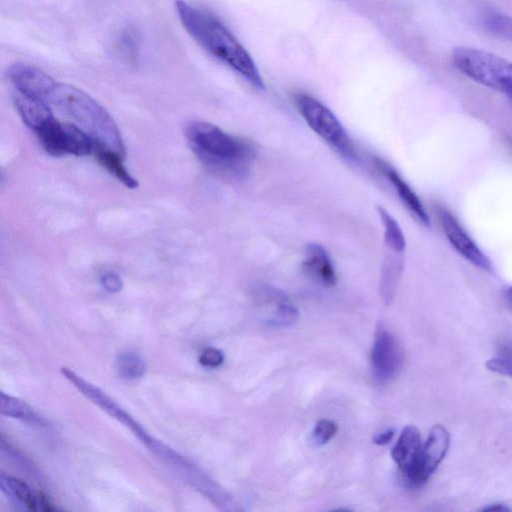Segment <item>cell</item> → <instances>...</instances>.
Instances as JSON below:
<instances>
[{"label": "cell", "instance_id": "1", "mask_svg": "<svg viewBox=\"0 0 512 512\" xmlns=\"http://www.w3.org/2000/svg\"><path fill=\"white\" fill-rule=\"evenodd\" d=\"M176 10L183 27L199 45L231 67L255 89H266L251 55L219 20L182 0L176 2Z\"/></svg>", "mask_w": 512, "mask_h": 512}, {"label": "cell", "instance_id": "2", "mask_svg": "<svg viewBox=\"0 0 512 512\" xmlns=\"http://www.w3.org/2000/svg\"><path fill=\"white\" fill-rule=\"evenodd\" d=\"M186 138L197 158L213 171L230 176L245 173L256 157V148L245 138L220 127L193 121L186 127Z\"/></svg>", "mask_w": 512, "mask_h": 512}, {"label": "cell", "instance_id": "3", "mask_svg": "<svg viewBox=\"0 0 512 512\" xmlns=\"http://www.w3.org/2000/svg\"><path fill=\"white\" fill-rule=\"evenodd\" d=\"M49 103L71 118L95 143L126 155L125 145L116 123L90 95L73 85L57 83Z\"/></svg>", "mask_w": 512, "mask_h": 512}, {"label": "cell", "instance_id": "4", "mask_svg": "<svg viewBox=\"0 0 512 512\" xmlns=\"http://www.w3.org/2000/svg\"><path fill=\"white\" fill-rule=\"evenodd\" d=\"M295 106L309 128L336 152L349 160L357 159V151L346 129L336 115L314 96L298 92Z\"/></svg>", "mask_w": 512, "mask_h": 512}, {"label": "cell", "instance_id": "5", "mask_svg": "<svg viewBox=\"0 0 512 512\" xmlns=\"http://www.w3.org/2000/svg\"><path fill=\"white\" fill-rule=\"evenodd\" d=\"M454 66L473 81L501 91L512 81V62L493 53L459 47L453 51Z\"/></svg>", "mask_w": 512, "mask_h": 512}, {"label": "cell", "instance_id": "6", "mask_svg": "<svg viewBox=\"0 0 512 512\" xmlns=\"http://www.w3.org/2000/svg\"><path fill=\"white\" fill-rule=\"evenodd\" d=\"M61 373L83 396L127 427L148 449L158 455L165 444L151 436L145 428L99 387L73 370L62 367Z\"/></svg>", "mask_w": 512, "mask_h": 512}, {"label": "cell", "instance_id": "7", "mask_svg": "<svg viewBox=\"0 0 512 512\" xmlns=\"http://www.w3.org/2000/svg\"><path fill=\"white\" fill-rule=\"evenodd\" d=\"M42 148L50 155L88 156L93 153L94 140L79 126L51 119L34 131Z\"/></svg>", "mask_w": 512, "mask_h": 512}, {"label": "cell", "instance_id": "8", "mask_svg": "<svg viewBox=\"0 0 512 512\" xmlns=\"http://www.w3.org/2000/svg\"><path fill=\"white\" fill-rule=\"evenodd\" d=\"M450 446V434L440 425H434L422 445L418 461L406 476L414 485L424 484L445 458Z\"/></svg>", "mask_w": 512, "mask_h": 512}, {"label": "cell", "instance_id": "9", "mask_svg": "<svg viewBox=\"0 0 512 512\" xmlns=\"http://www.w3.org/2000/svg\"><path fill=\"white\" fill-rule=\"evenodd\" d=\"M403 362L402 350L394 335L384 326L376 330L371 351L372 372L378 382L392 380L400 371Z\"/></svg>", "mask_w": 512, "mask_h": 512}, {"label": "cell", "instance_id": "10", "mask_svg": "<svg viewBox=\"0 0 512 512\" xmlns=\"http://www.w3.org/2000/svg\"><path fill=\"white\" fill-rule=\"evenodd\" d=\"M436 212L442 230L454 249L474 266L485 271H491L492 265L489 258L466 233L455 216L441 206L436 208Z\"/></svg>", "mask_w": 512, "mask_h": 512}, {"label": "cell", "instance_id": "11", "mask_svg": "<svg viewBox=\"0 0 512 512\" xmlns=\"http://www.w3.org/2000/svg\"><path fill=\"white\" fill-rule=\"evenodd\" d=\"M7 74L16 91L50 105V97L57 82L44 71L31 65L15 63L9 67Z\"/></svg>", "mask_w": 512, "mask_h": 512}, {"label": "cell", "instance_id": "12", "mask_svg": "<svg viewBox=\"0 0 512 512\" xmlns=\"http://www.w3.org/2000/svg\"><path fill=\"white\" fill-rule=\"evenodd\" d=\"M374 164L378 171L390 182L399 199L410 214L422 225H429V216L412 188L402 178L398 171L382 158L375 157Z\"/></svg>", "mask_w": 512, "mask_h": 512}, {"label": "cell", "instance_id": "13", "mask_svg": "<svg viewBox=\"0 0 512 512\" xmlns=\"http://www.w3.org/2000/svg\"><path fill=\"white\" fill-rule=\"evenodd\" d=\"M303 269L323 285L333 287L337 283V273L326 249L318 243H309L304 250Z\"/></svg>", "mask_w": 512, "mask_h": 512}, {"label": "cell", "instance_id": "14", "mask_svg": "<svg viewBox=\"0 0 512 512\" xmlns=\"http://www.w3.org/2000/svg\"><path fill=\"white\" fill-rule=\"evenodd\" d=\"M422 445L420 432L415 426H406L402 430L391 455L405 476L415 467Z\"/></svg>", "mask_w": 512, "mask_h": 512}, {"label": "cell", "instance_id": "15", "mask_svg": "<svg viewBox=\"0 0 512 512\" xmlns=\"http://www.w3.org/2000/svg\"><path fill=\"white\" fill-rule=\"evenodd\" d=\"M12 98L23 122L34 131L54 118L50 105L45 101L16 90L13 92Z\"/></svg>", "mask_w": 512, "mask_h": 512}, {"label": "cell", "instance_id": "16", "mask_svg": "<svg viewBox=\"0 0 512 512\" xmlns=\"http://www.w3.org/2000/svg\"><path fill=\"white\" fill-rule=\"evenodd\" d=\"M92 155L99 163V165L105 168L127 188L135 189L138 187L137 180L131 175L124 164L125 156L120 152L107 146L95 143Z\"/></svg>", "mask_w": 512, "mask_h": 512}, {"label": "cell", "instance_id": "17", "mask_svg": "<svg viewBox=\"0 0 512 512\" xmlns=\"http://www.w3.org/2000/svg\"><path fill=\"white\" fill-rule=\"evenodd\" d=\"M1 487L32 511L39 509L51 511L50 502L40 493H34L32 489L21 479L1 475Z\"/></svg>", "mask_w": 512, "mask_h": 512}, {"label": "cell", "instance_id": "18", "mask_svg": "<svg viewBox=\"0 0 512 512\" xmlns=\"http://www.w3.org/2000/svg\"><path fill=\"white\" fill-rule=\"evenodd\" d=\"M0 411L4 416L33 424H42L43 419L23 400L0 393Z\"/></svg>", "mask_w": 512, "mask_h": 512}, {"label": "cell", "instance_id": "19", "mask_svg": "<svg viewBox=\"0 0 512 512\" xmlns=\"http://www.w3.org/2000/svg\"><path fill=\"white\" fill-rule=\"evenodd\" d=\"M376 209L383 225L385 244L393 252H404L406 248V240L400 225L383 207L377 206Z\"/></svg>", "mask_w": 512, "mask_h": 512}, {"label": "cell", "instance_id": "20", "mask_svg": "<svg viewBox=\"0 0 512 512\" xmlns=\"http://www.w3.org/2000/svg\"><path fill=\"white\" fill-rule=\"evenodd\" d=\"M118 375L128 381L140 379L146 372V363L135 352L126 351L119 354L115 361Z\"/></svg>", "mask_w": 512, "mask_h": 512}, {"label": "cell", "instance_id": "21", "mask_svg": "<svg viewBox=\"0 0 512 512\" xmlns=\"http://www.w3.org/2000/svg\"><path fill=\"white\" fill-rule=\"evenodd\" d=\"M486 29L494 36L512 42V17L500 12H488L483 17Z\"/></svg>", "mask_w": 512, "mask_h": 512}, {"label": "cell", "instance_id": "22", "mask_svg": "<svg viewBox=\"0 0 512 512\" xmlns=\"http://www.w3.org/2000/svg\"><path fill=\"white\" fill-rule=\"evenodd\" d=\"M299 318L298 310L284 297L276 304L268 322L274 327H288L293 325Z\"/></svg>", "mask_w": 512, "mask_h": 512}, {"label": "cell", "instance_id": "23", "mask_svg": "<svg viewBox=\"0 0 512 512\" xmlns=\"http://www.w3.org/2000/svg\"><path fill=\"white\" fill-rule=\"evenodd\" d=\"M488 370L509 377L512 379V350L510 347L506 349L504 354H500L490 358L486 362Z\"/></svg>", "mask_w": 512, "mask_h": 512}, {"label": "cell", "instance_id": "24", "mask_svg": "<svg viewBox=\"0 0 512 512\" xmlns=\"http://www.w3.org/2000/svg\"><path fill=\"white\" fill-rule=\"evenodd\" d=\"M338 427L334 421L319 420L314 428L313 437L317 444L323 445L331 440L337 433Z\"/></svg>", "mask_w": 512, "mask_h": 512}, {"label": "cell", "instance_id": "25", "mask_svg": "<svg viewBox=\"0 0 512 512\" xmlns=\"http://www.w3.org/2000/svg\"><path fill=\"white\" fill-rule=\"evenodd\" d=\"M224 361L223 353L214 347H206L202 350L199 356V362L201 365L209 368H216L220 366Z\"/></svg>", "mask_w": 512, "mask_h": 512}, {"label": "cell", "instance_id": "26", "mask_svg": "<svg viewBox=\"0 0 512 512\" xmlns=\"http://www.w3.org/2000/svg\"><path fill=\"white\" fill-rule=\"evenodd\" d=\"M100 282L103 288L111 293H117L123 287L122 279L115 272H106L101 276Z\"/></svg>", "mask_w": 512, "mask_h": 512}, {"label": "cell", "instance_id": "27", "mask_svg": "<svg viewBox=\"0 0 512 512\" xmlns=\"http://www.w3.org/2000/svg\"><path fill=\"white\" fill-rule=\"evenodd\" d=\"M394 436V430L393 429H386L385 431H382L380 433H377L373 437V442L377 445H385L388 442L391 441V439Z\"/></svg>", "mask_w": 512, "mask_h": 512}, {"label": "cell", "instance_id": "28", "mask_svg": "<svg viewBox=\"0 0 512 512\" xmlns=\"http://www.w3.org/2000/svg\"><path fill=\"white\" fill-rule=\"evenodd\" d=\"M511 508H509L508 506H506L505 504L503 503H491L489 505H486L485 507L481 508V511H497V512H506V511H510Z\"/></svg>", "mask_w": 512, "mask_h": 512}, {"label": "cell", "instance_id": "29", "mask_svg": "<svg viewBox=\"0 0 512 512\" xmlns=\"http://www.w3.org/2000/svg\"><path fill=\"white\" fill-rule=\"evenodd\" d=\"M504 298L507 305L512 309V286L506 289Z\"/></svg>", "mask_w": 512, "mask_h": 512}, {"label": "cell", "instance_id": "30", "mask_svg": "<svg viewBox=\"0 0 512 512\" xmlns=\"http://www.w3.org/2000/svg\"><path fill=\"white\" fill-rule=\"evenodd\" d=\"M511 350H512V346H510Z\"/></svg>", "mask_w": 512, "mask_h": 512}]
</instances>
